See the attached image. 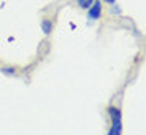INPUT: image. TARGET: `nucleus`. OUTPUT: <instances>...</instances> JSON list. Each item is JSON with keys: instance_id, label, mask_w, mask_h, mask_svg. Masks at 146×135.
Segmentation results:
<instances>
[{"instance_id": "3", "label": "nucleus", "mask_w": 146, "mask_h": 135, "mask_svg": "<svg viewBox=\"0 0 146 135\" xmlns=\"http://www.w3.org/2000/svg\"><path fill=\"white\" fill-rule=\"evenodd\" d=\"M40 27H41V30H43L44 35H48V33L52 32V21L51 19H43L41 24H40Z\"/></svg>"}, {"instance_id": "5", "label": "nucleus", "mask_w": 146, "mask_h": 135, "mask_svg": "<svg viewBox=\"0 0 146 135\" xmlns=\"http://www.w3.org/2000/svg\"><path fill=\"white\" fill-rule=\"evenodd\" d=\"M78 2V7L83 8V10H88L92 3H94V0H76Z\"/></svg>"}, {"instance_id": "1", "label": "nucleus", "mask_w": 146, "mask_h": 135, "mask_svg": "<svg viewBox=\"0 0 146 135\" xmlns=\"http://www.w3.org/2000/svg\"><path fill=\"white\" fill-rule=\"evenodd\" d=\"M102 16V2L100 0H94V3L88 8V19L91 21H97Z\"/></svg>"}, {"instance_id": "2", "label": "nucleus", "mask_w": 146, "mask_h": 135, "mask_svg": "<svg viewBox=\"0 0 146 135\" xmlns=\"http://www.w3.org/2000/svg\"><path fill=\"white\" fill-rule=\"evenodd\" d=\"M122 134V122L117 121V122H111V127L108 130V135H121Z\"/></svg>"}, {"instance_id": "7", "label": "nucleus", "mask_w": 146, "mask_h": 135, "mask_svg": "<svg viewBox=\"0 0 146 135\" xmlns=\"http://www.w3.org/2000/svg\"><path fill=\"white\" fill-rule=\"evenodd\" d=\"M103 2L108 3V5H114V3H116V0H103Z\"/></svg>"}, {"instance_id": "6", "label": "nucleus", "mask_w": 146, "mask_h": 135, "mask_svg": "<svg viewBox=\"0 0 146 135\" xmlns=\"http://www.w3.org/2000/svg\"><path fill=\"white\" fill-rule=\"evenodd\" d=\"M111 13L113 15H121V8H117V5H116V8H111Z\"/></svg>"}, {"instance_id": "4", "label": "nucleus", "mask_w": 146, "mask_h": 135, "mask_svg": "<svg viewBox=\"0 0 146 135\" xmlns=\"http://www.w3.org/2000/svg\"><path fill=\"white\" fill-rule=\"evenodd\" d=\"M0 72L3 73V75H7V76H15V75H16V68H15V67H3Z\"/></svg>"}]
</instances>
